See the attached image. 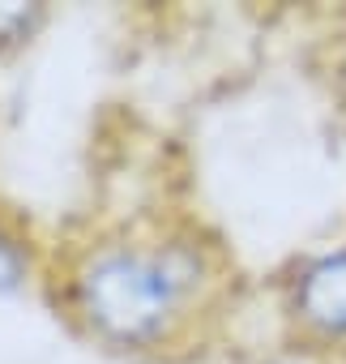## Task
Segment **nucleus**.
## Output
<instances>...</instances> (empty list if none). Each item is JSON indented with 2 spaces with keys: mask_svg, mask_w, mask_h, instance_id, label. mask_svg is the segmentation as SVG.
<instances>
[{
  "mask_svg": "<svg viewBox=\"0 0 346 364\" xmlns=\"http://www.w3.org/2000/svg\"><path fill=\"white\" fill-rule=\"evenodd\" d=\"M282 364H299V360H282Z\"/></svg>",
  "mask_w": 346,
  "mask_h": 364,
  "instance_id": "obj_3",
  "label": "nucleus"
},
{
  "mask_svg": "<svg viewBox=\"0 0 346 364\" xmlns=\"http://www.w3.org/2000/svg\"><path fill=\"white\" fill-rule=\"evenodd\" d=\"M282 309L303 343L346 355V240L295 262L286 274Z\"/></svg>",
  "mask_w": 346,
  "mask_h": 364,
  "instance_id": "obj_2",
  "label": "nucleus"
},
{
  "mask_svg": "<svg viewBox=\"0 0 346 364\" xmlns=\"http://www.w3.org/2000/svg\"><path fill=\"white\" fill-rule=\"evenodd\" d=\"M201 283L193 245H103L77 274V309L99 338L154 347L189 317Z\"/></svg>",
  "mask_w": 346,
  "mask_h": 364,
  "instance_id": "obj_1",
  "label": "nucleus"
}]
</instances>
